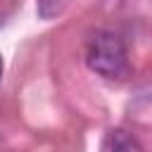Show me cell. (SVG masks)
<instances>
[{
  "label": "cell",
  "mask_w": 152,
  "mask_h": 152,
  "mask_svg": "<svg viewBox=\"0 0 152 152\" xmlns=\"http://www.w3.org/2000/svg\"><path fill=\"white\" fill-rule=\"evenodd\" d=\"M88 66L104 78H124L128 74V55L124 40L112 31H95L86 50Z\"/></svg>",
  "instance_id": "6da1fadb"
},
{
  "label": "cell",
  "mask_w": 152,
  "mask_h": 152,
  "mask_svg": "<svg viewBox=\"0 0 152 152\" xmlns=\"http://www.w3.org/2000/svg\"><path fill=\"white\" fill-rule=\"evenodd\" d=\"M100 152H145L135 135H131L124 128H114L104 135Z\"/></svg>",
  "instance_id": "7a4b0ae2"
},
{
  "label": "cell",
  "mask_w": 152,
  "mask_h": 152,
  "mask_svg": "<svg viewBox=\"0 0 152 152\" xmlns=\"http://www.w3.org/2000/svg\"><path fill=\"white\" fill-rule=\"evenodd\" d=\"M59 2L62 0H38V12L43 17H52L57 10H59Z\"/></svg>",
  "instance_id": "3957f363"
},
{
  "label": "cell",
  "mask_w": 152,
  "mask_h": 152,
  "mask_svg": "<svg viewBox=\"0 0 152 152\" xmlns=\"http://www.w3.org/2000/svg\"><path fill=\"white\" fill-rule=\"evenodd\" d=\"M0 78H2V55H0Z\"/></svg>",
  "instance_id": "277c9868"
}]
</instances>
